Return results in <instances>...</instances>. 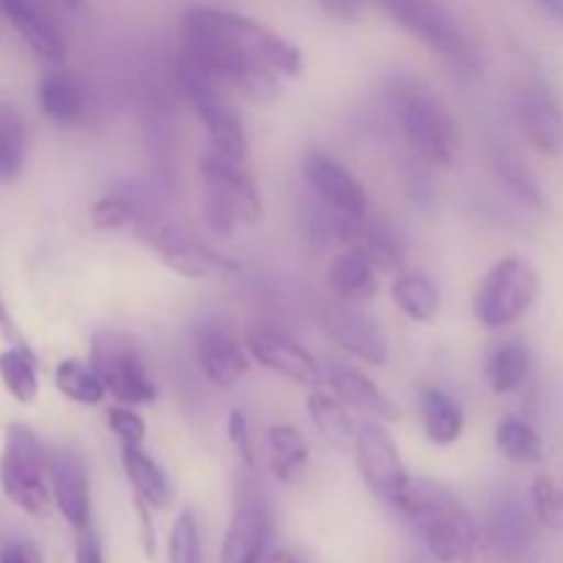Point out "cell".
<instances>
[{"label":"cell","instance_id":"cell-5","mask_svg":"<svg viewBox=\"0 0 563 563\" xmlns=\"http://www.w3.org/2000/svg\"><path fill=\"white\" fill-rule=\"evenodd\" d=\"M198 174L203 185V223L212 234L231 236L240 225H253L262 220V192L245 170V163L207 148L198 159Z\"/></svg>","mask_w":563,"mask_h":563},{"label":"cell","instance_id":"cell-39","mask_svg":"<svg viewBox=\"0 0 563 563\" xmlns=\"http://www.w3.org/2000/svg\"><path fill=\"white\" fill-rule=\"evenodd\" d=\"M531 511L550 531L563 528V489L550 476H537L531 484Z\"/></svg>","mask_w":563,"mask_h":563},{"label":"cell","instance_id":"cell-21","mask_svg":"<svg viewBox=\"0 0 563 563\" xmlns=\"http://www.w3.org/2000/svg\"><path fill=\"white\" fill-rule=\"evenodd\" d=\"M533 511L517 498H498L487 506L482 520V539L500 559H520L533 542Z\"/></svg>","mask_w":563,"mask_h":563},{"label":"cell","instance_id":"cell-36","mask_svg":"<svg viewBox=\"0 0 563 563\" xmlns=\"http://www.w3.org/2000/svg\"><path fill=\"white\" fill-rule=\"evenodd\" d=\"M0 383L20 405H31L38 396V372L33 357L22 346L0 352Z\"/></svg>","mask_w":563,"mask_h":563},{"label":"cell","instance_id":"cell-35","mask_svg":"<svg viewBox=\"0 0 563 563\" xmlns=\"http://www.w3.org/2000/svg\"><path fill=\"white\" fill-rule=\"evenodd\" d=\"M148 218L146 207L130 190H110L91 207V220L102 231H135Z\"/></svg>","mask_w":563,"mask_h":563},{"label":"cell","instance_id":"cell-1","mask_svg":"<svg viewBox=\"0 0 563 563\" xmlns=\"http://www.w3.org/2000/svg\"><path fill=\"white\" fill-rule=\"evenodd\" d=\"M181 33H185V44L190 47L236 55V58L267 66L280 77H297L306 66L302 53L289 38L240 11L218 9V5H192L181 16Z\"/></svg>","mask_w":563,"mask_h":563},{"label":"cell","instance_id":"cell-2","mask_svg":"<svg viewBox=\"0 0 563 563\" xmlns=\"http://www.w3.org/2000/svg\"><path fill=\"white\" fill-rule=\"evenodd\" d=\"M396 509L412 522L440 563H471L484 548L482 528L456 493L429 478H410Z\"/></svg>","mask_w":563,"mask_h":563},{"label":"cell","instance_id":"cell-11","mask_svg":"<svg viewBox=\"0 0 563 563\" xmlns=\"http://www.w3.org/2000/svg\"><path fill=\"white\" fill-rule=\"evenodd\" d=\"M141 240L168 264L174 273L185 275L190 280H207L220 278V275H234L240 273V264L231 262L223 253L212 251L207 242L196 240V236L185 234L179 225L168 223V220H157L148 214L141 225L135 229Z\"/></svg>","mask_w":563,"mask_h":563},{"label":"cell","instance_id":"cell-26","mask_svg":"<svg viewBox=\"0 0 563 563\" xmlns=\"http://www.w3.org/2000/svg\"><path fill=\"white\" fill-rule=\"evenodd\" d=\"M421 429L432 445H454L465 434V410L443 388H423Z\"/></svg>","mask_w":563,"mask_h":563},{"label":"cell","instance_id":"cell-19","mask_svg":"<svg viewBox=\"0 0 563 563\" xmlns=\"http://www.w3.org/2000/svg\"><path fill=\"white\" fill-rule=\"evenodd\" d=\"M269 511L253 495L236 500L231 522L225 528L220 563H267Z\"/></svg>","mask_w":563,"mask_h":563},{"label":"cell","instance_id":"cell-6","mask_svg":"<svg viewBox=\"0 0 563 563\" xmlns=\"http://www.w3.org/2000/svg\"><path fill=\"white\" fill-rule=\"evenodd\" d=\"M385 14L465 80L482 75V49L451 11L434 0H377Z\"/></svg>","mask_w":563,"mask_h":563},{"label":"cell","instance_id":"cell-48","mask_svg":"<svg viewBox=\"0 0 563 563\" xmlns=\"http://www.w3.org/2000/svg\"><path fill=\"white\" fill-rule=\"evenodd\" d=\"M60 3H64L66 5V9H80V5H82V0H60Z\"/></svg>","mask_w":563,"mask_h":563},{"label":"cell","instance_id":"cell-32","mask_svg":"<svg viewBox=\"0 0 563 563\" xmlns=\"http://www.w3.org/2000/svg\"><path fill=\"white\" fill-rule=\"evenodd\" d=\"M55 388L60 390V396L82 407L102 405L104 396H108V388L93 372L91 363H82L77 357H66L55 366Z\"/></svg>","mask_w":563,"mask_h":563},{"label":"cell","instance_id":"cell-30","mask_svg":"<svg viewBox=\"0 0 563 563\" xmlns=\"http://www.w3.org/2000/svg\"><path fill=\"white\" fill-rule=\"evenodd\" d=\"M489 390L495 396H506L520 390L531 377V352L522 341H506L498 344L487 357V368H484Z\"/></svg>","mask_w":563,"mask_h":563},{"label":"cell","instance_id":"cell-17","mask_svg":"<svg viewBox=\"0 0 563 563\" xmlns=\"http://www.w3.org/2000/svg\"><path fill=\"white\" fill-rule=\"evenodd\" d=\"M319 324L324 333L344 352L366 366H385L388 363V341L374 319L352 308V302H335L319 311Z\"/></svg>","mask_w":563,"mask_h":563},{"label":"cell","instance_id":"cell-16","mask_svg":"<svg viewBox=\"0 0 563 563\" xmlns=\"http://www.w3.org/2000/svg\"><path fill=\"white\" fill-rule=\"evenodd\" d=\"M192 350L201 374L218 388H234L251 372L253 357L245 341H240L234 330L220 322L198 324L192 333Z\"/></svg>","mask_w":563,"mask_h":563},{"label":"cell","instance_id":"cell-7","mask_svg":"<svg viewBox=\"0 0 563 563\" xmlns=\"http://www.w3.org/2000/svg\"><path fill=\"white\" fill-rule=\"evenodd\" d=\"M0 487L16 509L31 517H47L55 504L49 487V451L25 423H11L5 429Z\"/></svg>","mask_w":563,"mask_h":563},{"label":"cell","instance_id":"cell-31","mask_svg":"<svg viewBox=\"0 0 563 563\" xmlns=\"http://www.w3.org/2000/svg\"><path fill=\"white\" fill-rule=\"evenodd\" d=\"M493 168L495 174H498L500 185H504L506 190H509V196L515 198V201H520L522 207L533 209V212H542V209L548 207V203H544L542 185H539V179L531 174V168H528L515 152L498 148L493 159Z\"/></svg>","mask_w":563,"mask_h":563},{"label":"cell","instance_id":"cell-13","mask_svg":"<svg viewBox=\"0 0 563 563\" xmlns=\"http://www.w3.org/2000/svg\"><path fill=\"white\" fill-rule=\"evenodd\" d=\"M352 449H355L357 467H361V476L366 482V487L379 500H385V504H399L412 476L407 473L405 460H401L399 449H396L394 438L388 434L385 423H363L357 429V438Z\"/></svg>","mask_w":563,"mask_h":563},{"label":"cell","instance_id":"cell-45","mask_svg":"<svg viewBox=\"0 0 563 563\" xmlns=\"http://www.w3.org/2000/svg\"><path fill=\"white\" fill-rule=\"evenodd\" d=\"M135 509L137 517H141V544H143V553L152 559L154 555V526H152V506H146L143 500L135 498Z\"/></svg>","mask_w":563,"mask_h":563},{"label":"cell","instance_id":"cell-3","mask_svg":"<svg viewBox=\"0 0 563 563\" xmlns=\"http://www.w3.org/2000/svg\"><path fill=\"white\" fill-rule=\"evenodd\" d=\"M394 102L407 148L432 168L454 165L456 152H460V130L434 88L418 77H405L396 82Z\"/></svg>","mask_w":563,"mask_h":563},{"label":"cell","instance_id":"cell-27","mask_svg":"<svg viewBox=\"0 0 563 563\" xmlns=\"http://www.w3.org/2000/svg\"><path fill=\"white\" fill-rule=\"evenodd\" d=\"M306 405L311 423L330 445H335V449H350V445H355L357 429L361 427H357L355 418L350 416V405H344L335 394H328V390L319 388H313L311 394H308Z\"/></svg>","mask_w":563,"mask_h":563},{"label":"cell","instance_id":"cell-42","mask_svg":"<svg viewBox=\"0 0 563 563\" xmlns=\"http://www.w3.org/2000/svg\"><path fill=\"white\" fill-rule=\"evenodd\" d=\"M75 563H104L102 539L91 526L77 531L75 539Z\"/></svg>","mask_w":563,"mask_h":563},{"label":"cell","instance_id":"cell-23","mask_svg":"<svg viewBox=\"0 0 563 563\" xmlns=\"http://www.w3.org/2000/svg\"><path fill=\"white\" fill-rule=\"evenodd\" d=\"M379 269L361 245H346L328 269L330 291L341 302H366L379 291Z\"/></svg>","mask_w":563,"mask_h":563},{"label":"cell","instance_id":"cell-24","mask_svg":"<svg viewBox=\"0 0 563 563\" xmlns=\"http://www.w3.org/2000/svg\"><path fill=\"white\" fill-rule=\"evenodd\" d=\"M121 467H124V476L135 489L137 500L152 506L154 511L168 509L170 498H174L168 476L143 445H121Z\"/></svg>","mask_w":563,"mask_h":563},{"label":"cell","instance_id":"cell-44","mask_svg":"<svg viewBox=\"0 0 563 563\" xmlns=\"http://www.w3.org/2000/svg\"><path fill=\"white\" fill-rule=\"evenodd\" d=\"M0 563H42L31 542H9L0 550Z\"/></svg>","mask_w":563,"mask_h":563},{"label":"cell","instance_id":"cell-12","mask_svg":"<svg viewBox=\"0 0 563 563\" xmlns=\"http://www.w3.org/2000/svg\"><path fill=\"white\" fill-rule=\"evenodd\" d=\"M511 104H515V115L522 135L539 154L555 157V154L563 152V108L553 88L542 77H517Z\"/></svg>","mask_w":563,"mask_h":563},{"label":"cell","instance_id":"cell-38","mask_svg":"<svg viewBox=\"0 0 563 563\" xmlns=\"http://www.w3.org/2000/svg\"><path fill=\"white\" fill-rule=\"evenodd\" d=\"M168 563H203L201 528H198V517L190 509L179 511V517L170 526Z\"/></svg>","mask_w":563,"mask_h":563},{"label":"cell","instance_id":"cell-18","mask_svg":"<svg viewBox=\"0 0 563 563\" xmlns=\"http://www.w3.org/2000/svg\"><path fill=\"white\" fill-rule=\"evenodd\" d=\"M49 487L55 509L69 522L71 531L77 533L91 526V482L77 451L58 449L49 454Z\"/></svg>","mask_w":563,"mask_h":563},{"label":"cell","instance_id":"cell-10","mask_svg":"<svg viewBox=\"0 0 563 563\" xmlns=\"http://www.w3.org/2000/svg\"><path fill=\"white\" fill-rule=\"evenodd\" d=\"M539 273L528 258L506 256L484 275L476 297H473V313L476 322L489 330H500L526 317L539 300Z\"/></svg>","mask_w":563,"mask_h":563},{"label":"cell","instance_id":"cell-14","mask_svg":"<svg viewBox=\"0 0 563 563\" xmlns=\"http://www.w3.org/2000/svg\"><path fill=\"white\" fill-rule=\"evenodd\" d=\"M245 346L256 363L269 368L278 377L300 385V388H319L324 383V368L317 357L289 333L275 328H253L245 333Z\"/></svg>","mask_w":563,"mask_h":563},{"label":"cell","instance_id":"cell-4","mask_svg":"<svg viewBox=\"0 0 563 563\" xmlns=\"http://www.w3.org/2000/svg\"><path fill=\"white\" fill-rule=\"evenodd\" d=\"M302 179L317 198L328 234L344 245H355L368 223V196L361 179L322 148H313L302 157Z\"/></svg>","mask_w":563,"mask_h":563},{"label":"cell","instance_id":"cell-43","mask_svg":"<svg viewBox=\"0 0 563 563\" xmlns=\"http://www.w3.org/2000/svg\"><path fill=\"white\" fill-rule=\"evenodd\" d=\"M317 5L324 11V14L333 16V20L350 22L361 14L366 0H317Z\"/></svg>","mask_w":563,"mask_h":563},{"label":"cell","instance_id":"cell-29","mask_svg":"<svg viewBox=\"0 0 563 563\" xmlns=\"http://www.w3.org/2000/svg\"><path fill=\"white\" fill-rule=\"evenodd\" d=\"M267 465L278 482L291 484L308 465V443L291 423H273L267 429Z\"/></svg>","mask_w":563,"mask_h":563},{"label":"cell","instance_id":"cell-9","mask_svg":"<svg viewBox=\"0 0 563 563\" xmlns=\"http://www.w3.org/2000/svg\"><path fill=\"white\" fill-rule=\"evenodd\" d=\"M88 363L108 394L121 405H152L157 401V383L152 379L141 346L130 333L115 328H102L91 335Z\"/></svg>","mask_w":563,"mask_h":563},{"label":"cell","instance_id":"cell-8","mask_svg":"<svg viewBox=\"0 0 563 563\" xmlns=\"http://www.w3.org/2000/svg\"><path fill=\"white\" fill-rule=\"evenodd\" d=\"M176 88H179L181 102L190 108V113L201 121L207 132L209 148L218 154H225L231 159H247V132L242 126V119L234 113L223 97V88L196 64L187 53H181L176 64Z\"/></svg>","mask_w":563,"mask_h":563},{"label":"cell","instance_id":"cell-20","mask_svg":"<svg viewBox=\"0 0 563 563\" xmlns=\"http://www.w3.org/2000/svg\"><path fill=\"white\" fill-rule=\"evenodd\" d=\"M324 379H328L330 390L355 412H363L379 423L399 421V405L363 368L344 361H330L324 366Z\"/></svg>","mask_w":563,"mask_h":563},{"label":"cell","instance_id":"cell-34","mask_svg":"<svg viewBox=\"0 0 563 563\" xmlns=\"http://www.w3.org/2000/svg\"><path fill=\"white\" fill-rule=\"evenodd\" d=\"M495 449L509 462H542V434L526 418H500L495 427Z\"/></svg>","mask_w":563,"mask_h":563},{"label":"cell","instance_id":"cell-25","mask_svg":"<svg viewBox=\"0 0 563 563\" xmlns=\"http://www.w3.org/2000/svg\"><path fill=\"white\" fill-rule=\"evenodd\" d=\"M38 108L55 124H77L86 113V88L80 77L66 69L47 71L38 82Z\"/></svg>","mask_w":563,"mask_h":563},{"label":"cell","instance_id":"cell-47","mask_svg":"<svg viewBox=\"0 0 563 563\" xmlns=\"http://www.w3.org/2000/svg\"><path fill=\"white\" fill-rule=\"evenodd\" d=\"M267 563H302L300 559H297L295 553H286V550H280V553H275V555H269L267 559Z\"/></svg>","mask_w":563,"mask_h":563},{"label":"cell","instance_id":"cell-41","mask_svg":"<svg viewBox=\"0 0 563 563\" xmlns=\"http://www.w3.org/2000/svg\"><path fill=\"white\" fill-rule=\"evenodd\" d=\"M225 432H229L231 445H234L236 460H240L245 467H256V440H253L251 418H247V412L240 410V407H234V410L229 412Z\"/></svg>","mask_w":563,"mask_h":563},{"label":"cell","instance_id":"cell-22","mask_svg":"<svg viewBox=\"0 0 563 563\" xmlns=\"http://www.w3.org/2000/svg\"><path fill=\"white\" fill-rule=\"evenodd\" d=\"M0 11L9 16L27 47L47 64H60L66 58V36L58 22L36 0H0Z\"/></svg>","mask_w":563,"mask_h":563},{"label":"cell","instance_id":"cell-40","mask_svg":"<svg viewBox=\"0 0 563 563\" xmlns=\"http://www.w3.org/2000/svg\"><path fill=\"white\" fill-rule=\"evenodd\" d=\"M110 432L115 434L121 445H143L146 443V421L132 410V405H113L104 410Z\"/></svg>","mask_w":563,"mask_h":563},{"label":"cell","instance_id":"cell-33","mask_svg":"<svg viewBox=\"0 0 563 563\" xmlns=\"http://www.w3.org/2000/svg\"><path fill=\"white\" fill-rule=\"evenodd\" d=\"M27 157V132L20 110L11 102H0V181H11L22 174Z\"/></svg>","mask_w":563,"mask_h":563},{"label":"cell","instance_id":"cell-28","mask_svg":"<svg viewBox=\"0 0 563 563\" xmlns=\"http://www.w3.org/2000/svg\"><path fill=\"white\" fill-rule=\"evenodd\" d=\"M390 297L396 308L405 313L410 322L429 324L440 313V289L427 273H396L390 284Z\"/></svg>","mask_w":563,"mask_h":563},{"label":"cell","instance_id":"cell-46","mask_svg":"<svg viewBox=\"0 0 563 563\" xmlns=\"http://www.w3.org/2000/svg\"><path fill=\"white\" fill-rule=\"evenodd\" d=\"M539 5H542V11H548L553 20H559L563 25V0H537Z\"/></svg>","mask_w":563,"mask_h":563},{"label":"cell","instance_id":"cell-37","mask_svg":"<svg viewBox=\"0 0 563 563\" xmlns=\"http://www.w3.org/2000/svg\"><path fill=\"white\" fill-rule=\"evenodd\" d=\"M355 245H361L368 253V258H372L379 273L396 275L405 269V245H401V240L388 223L368 220Z\"/></svg>","mask_w":563,"mask_h":563},{"label":"cell","instance_id":"cell-15","mask_svg":"<svg viewBox=\"0 0 563 563\" xmlns=\"http://www.w3.org/2000/svg\"><path fill=\"white\" fill-rule=\"evenodd\" d=\"M185 53L218 82L220 88H231L240 97L251 99L253 104H269L280 93V75L253 60L236 58V55L218 53V49H201L185 44Z\"/></svg>","mask_w":563,"mask_h":563}]
</instances>
